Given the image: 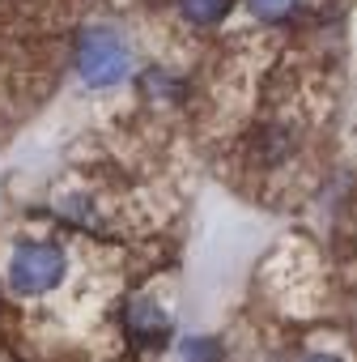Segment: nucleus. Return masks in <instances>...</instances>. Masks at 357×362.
Here are the masks:
<instances>
[{
  "mask_svg": "<svg viewBox=\"0 0 357 362\" xmlns=\"http://www.w3.org/2000/svg\"><path fill=\"white\" fill-rule=\"evenodd\" d=\"M5 290L22 303H43L52 294H60L73 277V256L60 239L52 235H22L13 239V247L5 252Z\"/></svg>",
  "mask_w": 357,
  "mask_h": 362,
  "instance_id": "f257e3e1",
  "label": "nucleus"
},
{
  "mask_svg": "<svg viewBox=\"0 0 357 362\" xmlns=\"http://www.w3.org/2000/svg\"><path fill=\"white\" fill-rule=\"evenodd\" d=\"M132 43L115 26H85L73 39V69L90 90H115L132 77Z\"/></svg>",
  "mask_w": 357,
  "mask_h": 362,
  "instance_id": "f03ea898",
  "label": "nucleus"
},
{
  "mask_svg": "<svg viewBox=\"0 0 357 362\" xmlns=\"http://www.w3.org/2000/svg\"><path fill=\"white\" fill-rule=\"evenodd\" d=\"M119 332L132 349H166L174 341V320L157 294H128L119 307Z\"/></svg>",
  "mask_w": 357,
  "mask_h": 362,
  "instance_id": "7ed1b4c3",
  "label": "nucleus"
},
{
  "mask_svg": "<svg viewBox=\"0 0 357 362\" xmlns=\"http://www.w3.org/2000/svg\"><path fill=\"white\" fill-rule=\"evenodd\" d=\"M56 214H60L68 226L90 230V235H102V226H107V218H102L98 201H94V197H85V192H68V197H60V201H56Z\"/></svg>",
  "mask_w": 357,
  "mask_h": 362,
  "instance_id": "20e7f679",
  "label": "nucleus"
},
{
  "mask_svg": "<svg viewBox=\"0 0 357 362\" xmlns=\"http://www.w3.org/2000/svg\"><path fill=\"white\" fill-rule=\"evenodd\" d=\"M174 358L178 362H226V345H222V337L188 332V337L174 341Z\"/></svg>",
  "mask_w": 357,
  "mask_h": 362,
  "instance_id": "39448f33",
  "label": "nucleus"
},
{
  "mask_svg": "<svg viewBox=\"0 0 357 362\" xmlns=\"http://www.w3.org/2000/svg\"><path fill=\"white\" fill-rule=\"evenodd\" d=\"M230 9H234V0H178V13L192 26H217L230 18Z\"/></svg>",
  "mask_w": 357,
  "mask_h": 362,
  "instance_id": "423d86ee",
  "label": "nucleus"
},
{
  "mask_svg": "<svg viewBox=\"0 0 357 362\" xmlns=\"http://www.w3.org/2000/svg\"><path fill=\"white\" fill-rule=\"evenodd\" d=\"M140 90H145L149 98H157V103H170L183 86H178V77H170L166 69H145V73H140Z\"/></svg>",
  "mask_w": 357,
  "mask_h": 362,
  "instance_id": "0eeeda50",
  "label": "nucleus"
},
{
  "mask_svg": "<svg viewBox=\"0 0 357 362\" xmlns=\"http://www.w3.org/2000/svg\"><path fill=\"white\" fill-rule=\"evenodd\" d=\"M247 9H251V13H255L260 22L277 26V22H285V18H294L298 0H247Z\"/></svg>",
  "mask_w": 357,
  "mask_h": 362,
  "instance_id": "6e6552de",
  "label": "nucleus"
},
{
  "mask_svg": "<svg viewBox=\"0 0 357 362\" xmlns=\"http://www.w3.org/2000/svg\"><path fill=\"white\" fill-rule=\"evenodd\" d=\"M298 362H344L340 354H332V349H310V354H302Z\"/></svg>",
  "mask_w": 357,
  "mask_h": 362,
  "instance_id": "1a4fd4ad",
  "label": "nucleus"
}]
</instances>
